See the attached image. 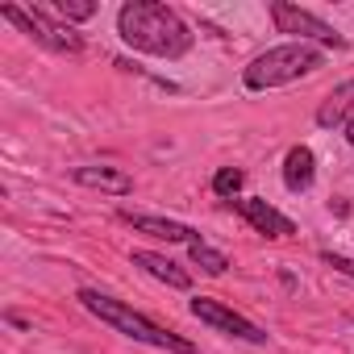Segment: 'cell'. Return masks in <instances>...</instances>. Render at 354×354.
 <instances>
[{
    "mask_svg": "<svg viewBox=\"0 0 354 354\" xmlns=\"http://www.w3.org/2000/svg\"><path fill=\"white\" fill-rule=\"evenodd\" d=\"M129 263H133V267H142L150 279H158V283L175 288V292H188V288H192V275H188L180 263H175V259L158 254V250H133V254H129Z\"/></svg>",
    "mask_w": 354,
    "mask_h": 354,
    "instance_id": "10",
    "label": "cell"
},
{
    "mask_svg": "<svg viewBox=\"0 0 354 354\" xmlns=\"http://www.w3.org/2000/svg\"><path fill=\"white\" fill-rule=\"evenodd\" d=\"M346 142H350V146H354V117H350V121H346Z\"/></svg>",
    "mask_w": 354,
    "mask_h": 354,
    "instance_id": "17",
    "label": "cell"
},
{
    "mask_svg": "<svg viewBox=\"0 0 354 354\" xmlns=\"http://www.w3.org/2000/svg\"><path fill=\"white\" fill-rule=\"evenodd\" d=\"M0 17L13 21L21 34H30L38 46H46L55 55H84V34H75L67 21H55V13L46 5H30V9H21V5H0Z\"/></svg>",
    "mask_w": 354,
    "mask_h": 354,
    "instance_id": "4",
    "label": "cell"
},
{
    "mask_svg": "<svg viewBox=\"0 0 354 354\" xmlns=\"http://www.w3.org/2000/svg\"><path fill=\"white\" fill-rule=\"evenodd\" d=\"M75 300H80L92 317H100L104 325H113L117 333H125V337H133V342H142V346L171 350V354H201V350H196V342H188L184 333L154 325L146 313H138V308H133V304H125V300L104 296L100 288H80V292H75Z\"/></svg>",
    "mask_w": 354,
    "mask_h": 354,
    "instance_id": "2",
    "label": "cell"
},
{
    "mask_svg": "<svg viewBox=\"0 0 354 354\" xmlns=\"http://www.w3.org/2000/svg\"><path fill=\"white\" fill-rule=\"evenodd\" d=\"M317 180V154L308 146H292L283 154V188L288 192H308Z\"/></svg>",
    "mask_w": 354,
    "mask_h": 354,
    "instance_id": "11",
    "label": "cell"
},
{
    "mask_svg": "<svg viewBox=\"0 0 354 354\" xmlns=\"http://www.w3.org/2000/svg\"><path fill=\"white\" fill-rule=\"evenodd\" d=\"M125 225H133L138 234H146V238H158V242H205L192 225H184V221H171V217H150V213H133V209H121L117 213Z\"/></svg>",
    "mask_w": 354,
    "mask_h": 354,
    "instance_id": "9",
    "label": "cell"
},
{
    "mask_svg": "<svg viewBox=\"0 0 354 354\" xmlns=\"http://www.w3.org/2000/svg\"><path fill=\"white\" fill-rule=\"evenodd\" d=\"M188 313H192L196 321H205V325H213V329L238 337V342H254V346L267 342V329H263V325H254L250 317L234 313L230 304H221V300H213V296H192V300H188Z\"/></svg>",
    "mask_w": 354,
    "mask_h": 354,
    "instance_id": "6",
    "label": "cell"
},
{
    "mask_svg": "<svg viewBox=\"0 0 354 354\" xmlns=\"http://www.w3.org/2000/svg\"><path fill=\"white\" fill-rule=\"evenodd\" d=\"M321 259H325V267H333V271H342L346 279H354V259H346V254H337V250H325Z\"/></svg>",
    "mask_w": 354,
    "mask_h": 354,
    "instance_id": "16",
    "label": "cell"
},
{
    "mask_svg": "<svg viewBox=\"0 0 354 354\" xmlns=\"http://www.w3.org/2000/svg\"><path fill=\"white\" fill-rule=\"evenodd\" d=\"M325 55L321 46L313 42H283V46H271L263 55H254L242 71V84L250 92H271V88H283V84H296L313 71H321Z\"/></svg>",
    "mask_w": 354,
    "mask_h": 354,
    "instance_id": "3",
    "label": "cell"
},
{
    "mask_svg": "<svg viewBox=\"0 0 354 354\" xmlns=\"http://www.w3.org/2000/svg\"><path fill=\"white\" fill-rule=\"evenodd\" d=\"M117 34L125 46L154 59H184L196 42L188 21L171 5H158V0H125L117 9Z\"/></svg>",
    "mask_w": 354,
    "mask_h": 354,
    "instance_id": "1",
    "label": "cell"
},
{
    "mask_svg": "<svg viewBox=\"0 0 354 354\" xmlns=\"http://www.w3.org/2000/svg\"><path fill=\"white\" fill-rule=\"evenodd\" d=\"M242 184H246V171L242 167H217V175H213V192L225 196V201H238Z\"/></svg>",
    "mask_w": 354,
    "mask_h": 354,
    "instance_id": "15",
    "label": "cell"
},
{
    "mask_svg": "<svg viewBox=\"0 0 354 354\" xmlns=\"http://www.w3.org/2000/svg\"><path fill=\"white\" fill-rule=\"evenodd\" d=\"M71 180L80 188H92V192H109V196H129L133 192V175L125 167H109V162H84V167H71Z\"/></svg>",
    "mask_w": 354,
    "mask_h": 354,
    "instance_id": "8",
    "label": "cell"
},
{
    "mask_svg": "<svg viewBox=\"0 0 354 354\" xmlns=\"http://www.w3.org/2000/svg\"><path fill=\"white\" fill-rule=\"evenodd\" d=\"M46 9H50L59 21L71 26V21H92L100 5H96V0H55V5H46Z\"/></svg>",
    "mask_w": 354,
    "mask_h": 354,
    "instance_id": "13",
    "label": "cell"
},
{
    "mask_svg": "<svg viewBox=\"0 0 354 354\" xmlns=\"http://www.w3.org/2000/svg\"><path fill=\"white\" fill-rule=\"evenodd\" d=\"M271 21H275L279 34H292L296 42L333 46V50L346 46V38H342L329 21H321L317 13H308V9H300V5H288V0H271Z\"/></svg>",
    "mask_w": 354,
    "mask_h": 354,
    "instance_id": "5",
    "label": "cell"
},
{
    "mask_svg": "<svg viewBox=\"0 0 354 354\" xmlns=\"http://www.w3.org/2000/svg\"><path fill=\"white\" fill-rule=\"evenodd\" d=\"M188 254H192V263H196L205 275H225V267H230V259H225L221 250H213L209 242H192Z\"/></svg>",
    "mask_w": 354,
    "mask_h": 354,
    "instance_id": "14",
    "label": "cell"
},
{
    "mask_svg": "<svg viewBox=\"0 0 354 354\" xmlns=\"http://www.w3.org/2000/svg\"><path fill=\"white\" fill-rule=\"evenodd\" d=\"M350 117H354V80L337 84V88L321 100V109H317V125H321V129H333V125H346Z\"/></svg>",
    "mask_w": 354,
    "mask_h": 354,
    "instance_id": "12",
    "label": "cell"
},
{
    "mask_svg": "<svg viewBox=\"0 0 354 354\" xmlns=\"http://www.w3.org/2000/svg\"><path fill=\"white\" fill-rule=\"evenodd\" d=\"M230 205L246 217V225H250L254 234H263V238H271V242H283V238H292V234H296V221H292V217H283L275 205H267V201H259V196L230 201Z\"/></svg>",
    "mask_w": 354,
    "mask_h": 354,
    "instance_id": "7",
    "label": "cell"
}]
</instances>
